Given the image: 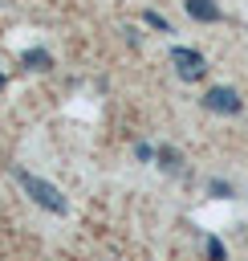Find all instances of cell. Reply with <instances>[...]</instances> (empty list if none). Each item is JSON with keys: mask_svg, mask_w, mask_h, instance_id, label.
<instances>
[{"mask_svg": "<svg viewBox=\"0 0 248 261\" xmlns=\"http://www.w3.org/2000/svg\"><path fill=\"white\" fill-rule=\"evenodd\" d=\"M183 8H187V16H191V20H199V24H215V20L224 16L215 0H183Z\"/></svg>", "mask_w": 248, "mask_h": 261, "instance_id": "obj_4", "label": "cell"}, {"mask_svg": "<svg viewBox=\"0 0 248 261\" xmlns=\"http://www.w3.org/2000/svg\"><path fill=\"white\" fill-rule=\"evenodd\" d=\"M207 192H211L215 200H232V196H236V188H232L228 179H207Z\"/></svg>", "mask_w": 248, "mask_h": 261, "instance_id": "obj_7", "label": "cell"}, {"mask_svg": "<svg viewBox=\"0 0 248 261\" xmlns=\"http://www.w3.org/2000/svg\"><path fill=\"white\" fill-rule=\"evenodd\" d=\"M171 65H175V73H179L183 82H199V77L207 73L203 53H199V49H187V45H175V49H171Z\"/></svg>", "mask_w": 248, "mask_h": 261, "instance_id": "obj_2", "label": "cell"}, {"mask_svg": "<svg viewBox=\"0 0 248 261\" xmlns=\"http://www.w3.org/2000/svg\"><path fill=\"white\" fill-rule=\"evenodd\" d=\"M134 155H138V159H154V151H150L146 143H138V147H134Z\"/></svg>", "mask_w": 248, "mask_h": 261, "instance_id": "obj_10", "label": "cell"}, {"mask_svg": "<svg viewBox=\"0 0 248 261\" xmlns=\"http://www.w3.org/2000/svg\"><path fill=\"white\" fill-rule=\"evenodd\" d=\"M228 253H224V245L215 241V237H207V261H224Z\"/></svg>", "mask_w": 248, "mask_h": 261, "instance_id": "obj_9", "label": "cell"}, {"mask_svg": "<svg viewBox=\"0 0 248 261\" xmlns=\"http://www.w3.org/2000/svg\"><path fill=\"white\" fill-rule=\"evenodd\" d=\"M16 184L28 192V200L33 204H41L45 212H57V216H65L69 212V200L49 184V179H41V175H33V171H24V167H16Z\"/></svg>", "mask_w": 248, "mask_h": 261, "instance_id": "obj_1", "label": "cell"}, {"mask_svg": "<svg viewBox=\"0 0 248 261\" xmlns=\"http://www.w3.org/2000/svg\"><path fill=\"white\" fill-rule=\"evenodd\" d=\"M24 69H37V73H45V69H53V53L49 49H24Z\"/></svg>", "mask_w": 248, "mask_h": 261, "instance_id": "obj_5", "label": "cell"}, {"mask_svg": "<svg viewBox=\"0 0 248 261\" xmlns=\"http://www.w3.org/2000/svg\"><path fill=\"white\" fill-rule=\"evenodd\" d=\"M199 102H203L211 114H240V110H244V98H240L232 86H211Z\"/></svg>", "mask_w": 248, "mask_h": 261, "instance_id": "obj_3", "label": "cell"}, {"mask_svg": "<svg viewBox=\"0 0 248 261\" xmlns=\"http://www.w3.org/2000/svg\"><path fill=\"white\" fill-rule=\"evenodd\" d=\"M142 20H146L150 29H159V33H175V29H171V20H167V16H159L154 8H146V12H142Z\"/></svg>", "mask_w": 248, "mask_h": 261, "instance_id": "obj_8", "label": "cell"}, {"mask_svg": "<svg viewBox=\"0 0 248 261\" xmlns=\"http://www.w3.org/2000/svg\"><path fill=\"white\" fill-rule=\"evenodd\" d=\"M154 159H159V167H163V171H171V175H179V171H183V155H179L175 147H159V151H154Z\"/></svg>", "mask_w": 248, "mask_h": 261, "instance_id": "obj_6", "label": "cell"}, {"mask_svg": "<svg viewBox=\"0 0 248 261\" xmlns=\"http://www.w3.org/2000/svg\"><path fill=\"white\" fill-rule=\"evenodd\" d=\"M0 90H4V73H0Z\"/></svg>", "mask_w": 248, "mask_h": 261, "instance_id": "obj_11", "label": "cell"}]
</instances>
